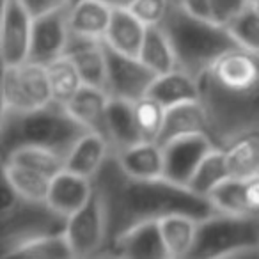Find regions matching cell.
I'll return each instance as SVG.
<instances>
[{"mask_svg": "<svg viewBox=\"0 0 259 259\" xmlns=\"http://www.w3.org/2000/svg\"><path fill=\"white\" fill-rule=\"evenodd\" d=\"M93 185L107 220V247L139 224L158 222L174 213L190 215L197 220L217 213L208 197L195 194L187 185L165 176L139 178L126 172L114 153L93 178Z\"/></svg>", "mask_w": 259, "mask_h": 259, "instance_id": "1", "label": "cell"}, {"mask_svg": "<svg viewBox=\"0 0 259 259\" xmlns=\"http://www.w3.org/2000/svg\"><path fill=\"white\" fill-rule=\"evenodd\" d=\"M162 27L176 54L178 68L194 78H202L217 61L240 45L226 22L190 13L180 2H172Z\"/></svg>", "mask_w": 259, "mask_h": 259, "instance_id": "2", "label": "cell"}, {"mask_svg": "<svg viewBox=\"0 0 259 259\" xmlns=\"http://www.w3.org/2000/svg\"><path fill=\"white\" fill-rule=\"evenodd\" d=\"M87 130L69 108L57 101L30 112H4L0 119L2 158L22 146H43L68 156L75 142Z\"/></svg>", "mask_w": 259, "mask_h": 259, "instance_id": "3", "label": "cell"}, {"mask_svg": "<svg viewBox=\"0 0 259 259\" xmlns=\"http://www.w3.org/2000/svg\"><path fill=\"white\" fill-rule=\"evenodd\" d=\"M201 101L208 115V135L227 149L240 139L259 142V82L245 91H227L206 73L199 78Z\"/></svg>", "mask_w": 259, "mask_h": 259, "instance_id": "4", "label": "cell"}, {"mask_svg": "<svg viewBox=\"0 0 259 259\" xmlns=\"http://www.w3.org/2000/svg\"><path fill=\"white\" fill-rule=\"evenodd\" d=\"M68 219L59 215L47 202L20 197L4 181L0 208V255L9 257L20 245L66 229Z\"/></svg>", "mask_w": 259, "mask_h": 259, "instance_id": "5", "label": "cell"}, {"mask_svg": "<svg viewBox=\"0 0 259 259\" xmlns=\"http://www.w3.org/2000/svg\"><path fill=\"white\" fill-rule=\"evenodd\" d=\"M259 255V213H213L199 220L190 257H254Z\"/></svg>", "mask_w": 259, "mask_h": 259, "instance_id": "6", "label": "cell"}, {"mask_svg": "<svg viewBox=\"0 0 259 259\" xmlns=\"http://www.w3.org/2000/svg\"><path fill=\"white\" fill-rule=\"evenodd\" d=\"M50 80L45 64L25 61L22 64L4 66L2 76V110L30 112L52 103Z\"/></svg>", "mask_w": 259, "mask_h": 259, "instance_id": "7", "label": "cell"}, {"mask_svg": "<svg viewBox=\"0 0 259 259\" xmlns=\"http://www.w3.org/2000/svg\"><path fill=\"white\" fill-rule=\"evenodd\" d=\"M107 55V93L110 98L126 101H139L148 96L158 75L148 68L141 57L128 55L110 48L105 43Z\"/></svg>", "mask_w": 259, "mask_h": 259, "instance_id": "8", "label": "cell"}, {"mask_svg": "<svg viewBox=\"0 0 259 259\" xmlns=\"http://www.w3.org/2000/svg\"><path fill=\"white\" fill-rule=\"evenodd\" d=\"M73 257H101L107 247V220L98 194L68 217L64 229Z\"/></svg>", "mask_w": 259, "mask_h": 259, "instance_id": "9", "label": "cell"}, {"mask_svg": "<svg viewBox=\"0 0 259 259\" xmlns=\"http://www.w3.org/2000/svg\"><path fill=\"white\" fill-rule=\"evenodd\" d=\"M32 25L34 18L22 0H4L0 29V54L4 66H15L29 61Z\"/></svg>", "mask_w": 259, "mask_h": 259, "instance_id": "10", "label": "cell"}, {"mask_svg": "<svg viewBox=\"0 0 259 259\" xmlns=\"http://www.w3.org/2000/svg\"><path fill=\"white\" fill-rule=\"evenodd\" d=\"M165 156V178L181 185H188L201 160L217 148L208 134H194L178 137L162 146Z\"/></svg>", "mask_w": 259, "mask_h": 259, "instance_id": "11", "label": "cell"}, {"mask_svg": "<svg viewBox=\"0 0 259 259\" xmlns=\"http://www.w3.org/2000/svg\"><path fill=\"white\" fill-rule=\"evenodd\" d=\"M68 11L69 8L34 18L29 61L48 66L64 55L69 37Z\"/></svg>", "mask_w": 259, "mask_h": 259, "instance_id": "12", "label": "cell"}, {"mask_svg": "<svg viewBox=\"0 0 259 259\" xmlns=\"http://www.w3.org/2000/svg\"><path fill=\"white\" fill-rule=\"evenodd\" d=\"M64 55L75 62L83 83L107 91V55L103 39L82 36L69 29Z\"/></svg>", "mask_w": 259, "mask_h": 259, "instance_id": "13", "label": "cell"}, {"mask_svg": "<svg viewBox=\"0 0 259 259\" xmlns=\"http://www.w3.org/2000/svg\"><path fill=\"white\" fill-rule=\"evenodd\" d=\"M208 75L227 91H245L259 82V54L233 48L213 64Z\"/></svg>", "mask_w": 259, "mask_h": 259, "instance_id": "14", "label": "cell"}, {"mask_svg": "<svg viewBox=\"0 0 259 259\" xmlns=\"http://www.w3.org/2000/svg\"><path fill=\"white\" fill-rule=\"evenodd\" d=\"M108 257H134V259H162L169 257L163 245L158 222H146L132 227L114 240L103 252Z\"/></svg>", "mask_w": 259, "mask_h": 259, "instance_id": "15", "label": "cell"}, {"mask_svg": "<svg viewBox=\"0 0 259 259\" xmlns=\"http://www.w3.org/2000/svg\"><path fill=\"white\" fill-rule=\"evenodd\" d=\"M94 194L93 180L80 176L68 169H62L52 178L47 204L62 217L76 213Z\"/></svg>", "mask_w": 259, "mask_h": 259, "instance_id": "16", "label": "cell"}, {"mask_svg": "<svg viewBox=\"0 0 259 259\" xmlns=\"http://www.w3.org/2000/svg\"><path fill=\"white\" fill-rule=\"evenodd\" d=\"M108 105H110V96L107 91L83 83L82 89L66 107L87 132H94L107 139Z\"/></svg>", "mask_w": 259, "mask_h": 259, "instance_id": "17", "label": "cell"}, {"mask_svg": "<svg viewBox=\"0 0 259 259\" xmlns=\"http://www.w3.org/2000/svg\"><path fill=\"white\" fill-rule=\"evenodd\" d=\"M194 134H208V115L201 100L187 101L167 108L158 144L163 146L178 137Z\"/></svg>", "mask_w": 259, "mask_h": 259, "instance_id": "18", "label": "cell"}, {"mask_svg": "<svg viewBox=\"0 0 259 259\" xmlns=\"http://www.w3.org/2000/svg\"><path fill=\"white\" fill-rule=\"evenodd\" d=\"M110 155L112 149L107 139L94 132H87L75 142L71 151L68 153L64 169L93 180Z\"/></svg>", "mask_w": 259, "mask_h": 259, "instance_id": "19", "label": "cell"}, {"mask_svg": "<svg viewBox=\"0 0 259 259\" xmlns=\"http://www.w3.org/2000/svg\"><path fill=\"white\" fill-rule=\"evenodd\" d=\"M107 141L110 144L112 153H119L144 141L135 119L132 101L110 98L107 114Z\"/></svg>", "mask_w": 259, "mask_h": 259, "instance_id": "20", "label": "cell"}, {"mask_svg": "<svg viewBox=\"0 0 259 259\" xmlns=\"http://www.w3.org/2000/svg\"><path fill=\"white\" fill-rule=\"evenodd\" d=\"M146 30L148 27L130 9L112 11V18L103 41L114 50L139 57L146 37Z\"/></svg>", "mask_w": 259, "mask_h": 259, "instance_id": "21", "label": "cell"}, {"mask_svg": "<svg viewBox=\"0 0 259 259\" xmlns=\"http://www.w3.org/2000/svg\"><path fill=\"white\" fill-rule=\"evenodd\" d=\"M117 162L126 172L139 178L165 176V156L163 148L155 141H142L135 146L114 153Z\"/></svg>", "mask_w": 259, "mask_h": 259, "instance_id": "22", "label": "cell"}, {"mask_svg": "<svg viewBox=\"0 0 259 259\" xmlns=\"http://www.w3.org/2000/svg\"><path fill=\"white\" fill-rule=\"evenodd\" d=\"M148 96L155 98L165 108H170L174 105L201 100V87H199L197 78L188 75L183 69L176 68L172 71L156 76Z\"/></svg>", "mask_w": 259, "mask_h": 259, "instance_id": "23", "label": "cell"}, {"mask_svg": "<svg viewBox=\"0 0 259 259\" xmlns=\"http://www.w3.org/2000/svg\"><path fill=\"white\" fill-rule=\"evenodd\" d=\"M158 226L169 257H190L195 240H197L199 220L190 215L174 213V215L158 220Z\"/></svg>", "mask_w": 259, "mask_h": 259, "instance_id": "24", "label": "cell"}, {"mask_svg": "<svg viewBox=\"0 0 259 259\" xmlns=\"http://www.w3.org/2000/svg\"><path fill=\"white\" fill-rule=\"evenodd\" d=\"M110 18L112 9L100 0H78L69 6L68 11L69 29L96 39H105Z\"/></svg>", "mask_w": 259, "mask_h": 259, "instance_id": "25", "label": "cell"}, {"mask_svg": "<svg viewBox=\"0 0 259 259\" xmlns=\"http://www.w3.org/2000/svg\"><path fill=\"white\" fill-rule=\"evenodd\" d=\"M4 181L20 197L34 202H47L52 176L39 172V170H34L30 167L20 165V163L6 162Z\"/></svg>", "mask_w": 259, "mask_h": 259, "instance_id": "26", "label": "cell"}, {"mask_svg": "<svg viewBox=\"0 0 259 259\" xmlns=\"http://www.w3.org/2000/svg\"><path fill=\"white\" fill-rule=\"evenodd\" d=\"M231 178L227 153L222 148H213L204 158L201 160L195 172L192 174L187 187L192 188L195 194L208 197L219 185Z\"/></svg>", "mask_w": 259, "mask_h": 259, "instance_id": "27", "label": "cell"}, {"mask_svg": "<svg viewBox=\"0 0 259 259\" xmlns=\"http://www.w3.org/2000/svg\"><path fill=\"white\" fill-rule=\"evenodd\" d=\"M139 57L156 75H163V73H169L178 68L174 48L167 37L165 30L160 25L148 27Z\"/></svg>", "mask_w": 259, "mask_h": 259, "instance_id": "28", "label": "cell"}, {"mask_svg": "<svg viewBox=\"0 0 259 259\" xmlns=\"http://www.w3.org/2000/svg\"><path fill=\"white\" fill-rule=\"evenodd\" d=\"M47 69L54 101L68 105L83 85V80L76 69L75 62L68 55H62V57L55 59L54 62H50Z\"/></svg>", "mask_w": 259, "mask_h": 259, "instance_id": "29", "label": "cell"}, {"mask_svg": "<svg viewBox=\"0 0 259 259\" xmlns=\"http://www.w3.org/2000/svg\"><path fill=\"white\" fill-rule=\"evenodd\" d=\"M2 160H4V163L13 162L30 167V169L39 170V172L48 174L52 178L66 167V156L62 153L50 148H43V146H22Z\"/></svg>", "mask_w": 259, "mask_h": 259, "instance_id": "30", "label": "cell"}, {"mask_svg": "<svg viewBox=\"0 0 259 259\" xmlns=\"http://www.w3.org/2000/svg\"><path fill=\"white\" fill-rule=\"evenodd\" d=\"M9 257L66 259V257H73V250L69 247L66 233L61 231V233H52L39 238H34V240L27 241V243L20 245Z\"/></svg>", "mask_w": 259, "mask_h": 259, "instance_id": "31", "label": "cell"}, {"mask_svg": "<svg viewBox=\"0 0 259 259\" xmlns=\"http://www.w3.org/2000/svg\"><path fill=\"white\" fill-rule=\"evenodd\" d=\"M208 199L219 213H229V215L252 213L248 209L247 197H245V180H240V178L226 180L208 195Z\"/></svg>", "mask_w": 259, "mask_h": 259, "instance_id": "32", "label": "cell"}, {"mask_svg": "<svg viewBox=\"0 0 259 259\" xmlns=\"http://www.w3.org/2000/svg\"><path fill=\"white\" fill-rule=\"evenodd\" d=\"M135 119L144 141H158L165 121L167 108L151 96H144L134 103Z\"/></svg>", "mask_w": 259, "mask_h": 259, "instance_id": "33", "label": "cell"}, {"mask_svg": "<svg viewBox=\"0 0 259 259\" xmlns=\"http://www.w3.org/2000/svg\"><path fill=\"white\" fill-rule=\"evenodd\" d=\"M226 23L241 48L259 54V13L255 9L247 6L231 16Z\"/></svg>", "mask_w": 259, "mask_h": 259, "instance_id": "34", "label": "cell"}, {"mask_svg": "<svg viewBox=\"0 0 259 259\" xmlns=\"http://www.w3.org/2000/svg\"><path fill=\"white\" fill-rule=\"evenodd\" d=\"M172 0H135L130 11L134 13L146 27L162 25Z\"/></svg>", "mask_w": 259, "mask_h": 259, "instance_id": "35", "label": "cell"}, {"mask_svg": "<svg viewBox=\"0 0 259 259\" xmlns=\"http://www.w3.org/2000/svg\"><path fill=\"white\" fill-rule=\"evenodd\" d=\"M22 2L27 11L32 15V18H39V16L68 9L73 0H22Z\"/></svg>", "mask_w": 259, "mask_h": 259, "instance_id": "36", "label": "cell"}, {"mask_svg": "<svg viewBox=\"0 0 259 259\" xmlns=\"http://www.w3.org/2000/svg\"><path fill=\"white\" fill-rule=\"evenodd\" d=\"M213 2V15L220 22H227L231 16L248 6V0H211Z\"/></svg>", "mask_w": 259, "mask_h": 259, "instance_id": "37", "label": "cell"}, {"mask_svg": "<svg viewBox=\"0 0 259 259\" xmlns=\"http://www.w3.org/2000/svg\"><path fill=\"white\" fill-rule=\"evenodd\" d=\"M183 8H187L190 13L204 18H215L213 15V2L211 0H176Z\"/></svg>", "mask_w": 259, "mask_h": 259, "instance_id": "38", "label": "cell"}, {"mask_svg": "<svg viewBox=\"0 0 259 259\" xmlns=\"http://www.w3.org/2000/svg\"><path fill=\"white\" fill-rule=\"evenodd\" d=\"M103 2L107 8H110L112 11H121V9H132V6L135 4V0H100Z\"/></svg>", "mask_w": 259, "mask_h": 259, "instance_id": "39", "label": "cell"}, {"mask_svg": "<svg viewBox=\"0 0 259 259\" xmlns=\"http://www.w3.org/2000/svg\"><path fill=\"white\" fill-rule=\"evenodd\" d=\"M248 6H250L252 9H255V11L259 13V0H250V2H248Z\"/></svg>", "mask_w": 259, "mask_h": 259, "instance_id": "40", "label": "cell"}, {"mask_svg": "<svg viewBox=\"0 0 259 259\" xmlns=\"http://www.w3.org/2000/svg\"><path fill=\"white\" fill-rule=\"evenodd\" d=\"M75 2H78V0H73V2H71V4H75Z\"/></svg>", "mask_w": 259, "mask_h": 259, "instance_id": "41", "label": "cell"}, {"mask_svg": "<svg viewBox=\"0 0 259 259\" xmlns=\"http://www.w3.org/2000/svg\"><path fill=\"white\" fill-rule=\"evenodd\" d=\"M172 2H176V0H172Z\"/></svg>", "mask_w": 259, "mask_h": 259, "instance_id": "42", "label": "cell"}, {"mask_svg": "<svg viewBox=\"0 0 259 259\" xmlns=\"http://www.w3.org/2000/svg\"><path fill=\"white\" fill-rule=\"evenodd\" d=\"M248 2H250V0H248Z\"/></svg>", "mask_w": 259, "mask_h": 259, "instance_id": "43", "label": "cell"}]
</instances>
